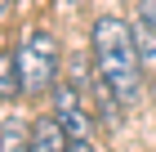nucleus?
I'll use <instances>...</instances> for the list:
<instances>
[{
	"mask_svg": "<svg viewBox=\"0 0 156 152\" xmlns=\"http://www.w3.org/2000/svg\"><path fill=\"white\" fill-rule=\"evenodd\" d=\"M18 76H23V94H49L54 85L62 81L58 76V67H62V49H58V40L49 32H27L23 40H18Z\"/></svg>",
	"mask_w": 156,
	"mask_h": 152,
	"instance_id": "2",
	"label": "nucleus"
},
{
	"mask_svg": "<svg viewBox=\"0 0 156 152\" xmlns=\"http://www.w3.org/2000/svg\"><path fill=\"white\" fill-rule=\"evenodd\" d=\"M138 18L147 27H156V0H138Z\"/></svg>",
	"mask_w": 156,
	"mask_h": 152,
	"instance_id": "7",
	"label": "nucleus"
},
{
	"mask_svg": "<svg viewBox=\"0 0 156 152\" xmlns=\"http://www.w3.org/2000/svg\"><path fill=\"white\" fill-rule=\"evenodd\" d=\"M27 143H31V125L23 121H9L0 130V152H27Z\"/></svg>",
	"mask_w": 156,
	"mask_h": 152,
	"instance_id": "6",
	"label": "nucleus"
},
{
	"mask_svg": "<svg viewBox=\"0 0 156 152\" xmlns=\"http://www.w3.org/2000/svg\"><path fill=\"white\" fill-rule=\"evenodd\" d=\"M67 152H98V148H94V143L80 134V139H67Z\"/></svg>",
	"mask_w": 156,
	"mask_h": 152,
	"instance_id": "8",
	"label": "nucleus"
},
{
	"mask_svg": "<svg viewBox=\"0 0 156 152\" xmlns=\"http://www.w3.org/2000/svg\"><path fill=\"white\" fill-rule=\"evenodd\" d=\"M89 45H94V76L116 94L120 107H134L143 98V76H147L138 45H134V27L125 18H98L89 32Z\"/></svg>",
	"mask_w": 156,
	"mask_h": 152,
	"instance_id": "1",
	"label": "nucleus"
},
{
	"mask_svg": "<svg viewBox=\"0 0 156 152\" xmlns=\"http://www.w3.org/2000/svg\"><path fill=\"white\" fill-rule=\"evenodd\" d=\"M9 5H13V0H0V23L9 18Z\"/></svg>",
	"mask_w": 156,
	"mask_h": 152,
	"instance_id": "9",
	"label": "nucleus"
},
{
	"mask_svg": "<svg viewBox=\"0 0 156 152\" xmlns=\"http://www.w3.org/2000/svg\"><path fill=\"white\" fill-rule=\"evenodd\" d=\"M67 130H62L58 117H36V125H31V143H27V152H67Z\"/></svg>",
	"mask_w": 156,
	"mask_h": 152,
	"instance_id": "3",
	"label": "nucleus"
},
{
	"mask_svg": "<svg viewBox=\"0 0 156 152\" xmlns=\"http://www.w3.org/2000/svg\"><path fill=\"white\" fill-rule=\"evenodd\" d=\"M134 45H138V58H143V72L152 76V72H156V27H147L143 18H138V27H134Z\"/></svg>",
	"mask_w": 156,
	"mask_h": 152,
	"instance_id": "5",
	"label": "nucleus"
},
{
	"mask_svg": "<svg viewBox=\"0 0 156 152\" xmlns=\"http://www.w3.org/2000/svg\"><path fill=\"white\" fill-rule=\"evenodd\" d=\"M23 94V76H18V54L0 49V98H18Z\"/></svg>",
	"mask_w": 156,
	"mask_h": 152,
	"instance_id": "4",
	"label": "nucleus"
}]
</instances>
